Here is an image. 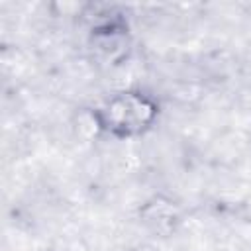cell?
Here are the masks:
<instances>
[{"label": "cell", "instance_id": "obj_1", "mask_svg": "<svg viewBox=\"0 0 251 251\" xmlns=\"http://www.w3.org/2000/svg\"><path fill=\"white\" fill-rule=\"evenodd\" d=\"M100 139L110 143H137L149 137L161 124L163 100L145 86H118L106 92L90 108Z\"/></svg>", "mask_w": 251, "mask_h": 251}]
</instances>
